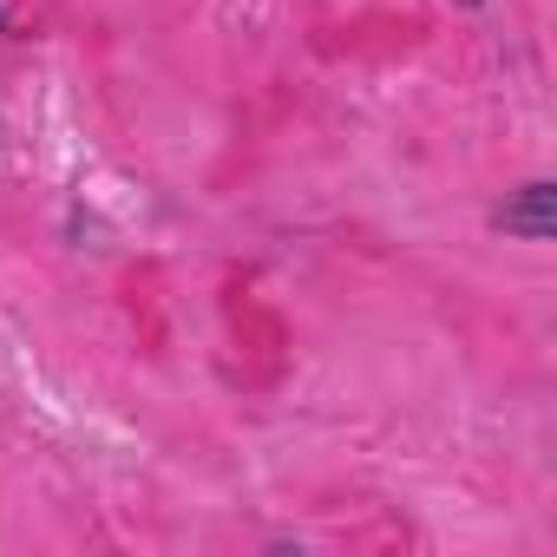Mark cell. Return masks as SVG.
Segmentation results:
<instances>
[{"mask_svg": "<svg viewBox=\"0 0 557 557\" xmlns=\"http://www.w3.org/2000/svg\"><path fill=\"white\" fill-rule=\"evenodd\" d=\"M498 230H505V236H524V243H544V236L557 230V190H550V184H524L518 203L498 210Z\"/></svg>", "mask_w": 557, "mask_h": 557, "instance_id": "1", "label": "cell"}, {"mask_svg": "<svg viewBox=\"0 0 557 557\" xmlns=\"http://www.w3.org/2000/svg\"><path fill=\"white\" fill-rule=\"evenodd\" d=\"M466 8H472V0H466Z\"/></svg>", "mask_w": 557, "mask_h": 557, "instance_id": "2", "label": "cell"}]
</instances>
